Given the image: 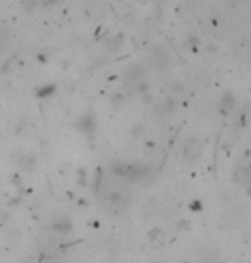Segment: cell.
Listing matches in <instances>:
<instances>
[{
  "instance_id": "6da1fadb",
  "label": "cell",
  "mask_w": 251,
  "mask_h": 263,
  "mask_svg": "<svg viewBox=\"0 0 251 263\" xmlns=\"http://www.w3.org/2000/svg\"><path fill=\"white\" fill-rule=\"evenodd\" d=\"M102 206L110 215H123L129 206V196L119 188H109L100 196Z\"/></svg>"
},
{
  "instance_id": "7a4b0ae2",
  "label": "cell",
  "mask_w": 251,
  "mask_h": 263,
  "mask_svg": "<svg viewBox=\"0 0 251 263\" xmlns=\"http://www.w3.org/2000/svg\"><path fill=\"white\" fill-rule=\"evenodd\" d=\"M150 172L152 169L148 165H141V164H116L114 165V174L127 182L143 181L145 177H148Z\"/></svg>"
},
{
  "instance_id": "3957f363",
  "label": "cell",
  "mask_w": 251,
  "mask_h": 263,
  "mask_svg": "<svg viewBox=\"0 0 251 263\" xmlns=\"http://www.w3.org/2000/svg\"><path fill=\"white\" fill-rule=\"evenodd\" d=\"M181 155L186 164H196L203 155V143L196 136H189L181 148Z\"/></svg>"
},
{
  "instance_id": "277c9868",
  "label": "cell",
  "mask_w": 251,
  "mask_h": 263,
  "mask_svg": "<svg viewBox=\"0 0 251 263\" xmlns=\"http://www.w3.org/2000/svg\"><path fill=\"white\" fill-rule=\"evenodd\" d=\"M54 230L59 234H69L72 230V224L69 219H65V217H59V219L54 220Z\"/></svg>"
},
{
  "instance_id": "5b68a950",
  "label": "cell",
  "mask_w": 251,
  "mask_h": 263,
  "mask_svg": "<svg viewBox=\"0 0 251 263\" xmlns=\"http://www.w3.org/2000/svg\"><path fill=\"white\" fill-rule=\"evenodd\" d=\"M236 179H238V182L241 186H248L250 179H251V174H250L248 167H246V165L238 167V169H236Z\"/></svg>"
}]
</instances>
